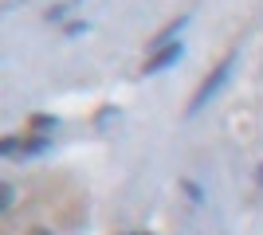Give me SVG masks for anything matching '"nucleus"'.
<instances>
[{"mask_svg":"<svg viewBox=\"0 0 263 235\" xmlns=\"http://www.w3.org/2000/svg\"><path fill=\"white\" fill-rule=\"evenodd\" d=\"M228 67H232V63H220V67L212 71L209 78H204V87H200V90H197V98H193V110H200V106H204V102H209L212 94L224 87V78H228Z\"/></svg>","mask_w":263,"mask_h":235,"instance_id":"nucleus-1","label":"nucleus"},{"mask_svg":"<svg viewBox=\"0 0 263 235\" xmlns=\"http://www.w3.org/2000/svg\"><path fill=\"white\" fill-rule=\"evenodd\" d=\"M177 59H181V44H165L161 51H157V55L145 63V71H149V75H157V71H165L169 63H177Z\"/></svg>","mask_w":263,"mask_h":235,"instance_id":"nucleus-2","label":"nucleus"},{"mask_svg":"<svg viewBox=\"0 0 263 235\" xmlns=\"http://www.w3.org/2000/svg\"><path fill=\"white\" fill-rule=\"evenodd\" d=\"M181 28H185V20H177V24H169V28H165V32L157 35V44H165V39H173V35L181 32Z\"/></svg>","mask_w":263,"mask_h":235,"instance_id":"nucleus-3","label":"nucleus"},{"mask_svg":"<svg viewBox=\"0 0 263 235\" xmlns=\"http://www.w3.org/2000/svg\"><path fill=\"white\" fill-rule=\"evenodd\" d=\"M12 200H16V192H12V184H4V188H0V208L8 212V208H12Z\"/></svg>","mask_w":263,"mask_h":235,"instance_id":"nucleus-4","label":"nucleus"},{"mask_svg":"<svg viewBox=\"0 0 263 235\" xmlns=\"http://www.w3.org/2000/svg\"><path fill=\"white\" fill-rule=\"evenodd\" d=\"M35 235H47V231H35Z\"/></svg>","mask_w":263,"mask_h":235,"instance_id":"nucleus-5","label":"nucleus"}]
</instances>
